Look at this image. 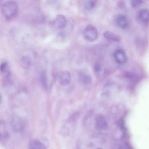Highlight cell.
Here are the masks:
<instances>
[{
	"label": "cell",
	"mask_w": 149,
	"mask_h": 149,
	"mask_svg": "<svg viewBox=\"0 0 149 149\" xmlns=\"http://www.w3.org/2000/svg\"><path fill=\"white\" fill-rule=\"evenodd\" d=\"M1 97L0 96V103H1Z\"/></svg>",
	"instance_id": "603a6c76"
},
{
	"label": "cell",
	"mask_w": 149,
	"mask_h": 149,
	"mask_svg": "<svg viewBox=\"0 0 149 149\" xmlns=\"http://www.w3.org/2000/svg\"><path fill=\"white\" fill-rule=\"evenodd\" d=\"M125 77L128 79L133 80L137 78V76L132 73L128 72H125L124 73Z\"/></svg>",
	"instance_id": "ffe728a7"
},
{
	"label": "cell",
	"mask_w": 149,
	"mask_h": 149,
	"mask_svg": "<svg viewBox=\"0 0 149 149\" xmlns=\"http://www.w3.org/2000/svg\"><path fill=\"white\" fill-rule=\"evenodd\" d=\"M137 18L139 22L143 24L147 25L149 21V11L146 9L140 10L138 13Z\"/></svg>",
	"instance_id": "8992f818"
},
{
	"label": "cell",
	"mask_w": 149,
	"mask_h": 149,
	"mask_svg": "<svg viewBox=\"0 0 149 149\" xmlns=\"http://www.w3.org/2000/svg\"><path fill=\"white\" fill-rule=\"evenodd\" d=\"M80 117V113L78 112H75L72 114L69 117L68 121L69 122H74L77 121Z\"/></svg>",
	"instance_id": "ac0fdd59"
},
{
	"label": "cell",
	"mask_w": 149,
	"mask_h": 149,
	"mask_svg": "<svg viewBox=\"0 0 149 149\" xmlns=\"http://www.w3.org/2000/svg\"><path fill=\"white\" fill-rule=\"evenodd\" d=\"M69 129L65 126H63L59 130L60 134L64 136H68L69 135Z\"/></svg>",
	"instance_id": "e0dca14e"
},
{
	"label": "cell",
	"mask_w": 149,
	"mask_h": 149,
	"mask_svg": "<svg viewBox=\"0 0 149 149\" xmlns=\"http://www.w3.org/2000/svg\"><path fill=\"white\" fill-rule=\"evenodd\" d=\"M71 80V75L70 72L67 70L62 72L60 76V83L63 85H66L69 84Z\"/></svg>",
	"instance_id": "52a82bcc"
},
{
	"label": "cell",
	"mask_w": 149,
	"mask_h": 149,
	"mask_svg": "<svg viewBox=\"0 0 149 149\" xmlns=\"http://www.w3.org/2000/svg\"><path fill=\"white\" fill-rule=\"evenodd\" d=\"M40 78L43 89L45 90H47V78L46 74L45 72H43L41 73Z\"/></svg>",
	"instance_id": "5bb4252c"
},
{
	"label": "cell",
	"mask_w": 149,
	"mask_h": 149,
	"mask_svg": "<svg viewBox=\"0 0 149 149\" xmlns=\"http://www.w3.org/2000/svg\"><path fill=\"white\" fill-rule=\"evenodd\" d=\"M79 78L81 81L85 84H89L91 82V78L87 74H81L79 75Z\"/></svg>",
	"instance_id": "2e32d148"
},
{
	"label": "cell",
	"mask_w": 149,
	"mask_h": 149,
	"mask_svg": "<svg viewBox=\"0 0 149 149\" xmlns=\"http://www.w3.org/2000/svg\"><path fill=\"white\" fill-rule=\"evenodd\" d=\"M113 56L116 61L120 64H123L127 61V56L124 51L119 49L116 50L113 53Z\"/></svg>",
	"instance_id": "3957f363"
},
{
	"label": "cell",
	"mask_w": 149,
	"mask_h": 149,
	"mask_svg": "<svg viewBox=\"0 0 149 149\" xmlns=\"http://www.w3.org/2000/svg\"><path fill=\"white\" fill-rule=\"evenodd\" d=\"M67 21L65 17L61 15H58L56 17L54 20L55 25L59 29L64 28L66 26Z\"/></svg>",
	"instance_id": "ba28073f"
},
{
	"label": "cell",
	"mask_w": 149,
	"mask_h": 149,
	"mask_svg": "<svg viewBox=\"0 0 149 149\" xmlns=\"http://www.w3.org/2000/svg\"><path fill=\"white\" fill-rule=\"evenodd\" d=\"M18 9L17 3L13 0L5 2L1 7L2 13L4 17L8 20L11 19L16 16Z\"/></svg>",
	"instance_id": "6da1fadb"
},
{
	"label": "cell",
	"mask_w": 149,
	"mask_h": 149,
	"mask_svg": "<svg viewBox=\"0 0 149 149\" xmlns=\"http://www.w3.org/2000/svg\"><path fill=\"white\" fill-rule=\"evenodd\" d=\"M7 136V133L4 123L3 122H0V139L5 140Z\"/></svg>",
	"instance_id": "4fadbf2b"
},
{
	"label": "cell",
	"mask_w": 149,
	"mask_h": 149,
	"mask_svg": "<svg viewBox=\"0 0 149 149\" xmlns=\"http://www.w3.org/2000/svg\"><path fill=\"white\" fill-rule=\"evenodd\" d=\"M8 65L7 62H3L0 65V72L3 74L9 71L8 70Z\"/></svg>",
	"instance_id": "d6986e66"
},
{
	"label": "cell",
	"mask_w": 149,
	"mask_h": 149,
	"mask_svg": "<svg viewBox=\"0 0 149 149\" xmlns=\"http://www.w3.org/2000/svg\"><path fill=\"white\" fill-rule=\"evenodd\" d=\"M20 62L21 66L24 69L29 68L31 65V59L27 56H23L21 59Z\"/></svg>",
	"instance_id": "8fae6325"
},
{
	"label": "cell",
	"mask_w": 149,
	"mask_h": 149,
	"mask_svg": "<svg viewBox=\"0 0 149 149\" xmlns=\"http://www.w3.org/2000/svg\"><path fill=\"white\" fill-rule=\"evenodd\" d=\"M83 35L84 38L86 40L93 42L97 39L98 33L97 29L94 26L88 25L84 29Z\"/></svg>",
	"instance_id": "7a4b0ae2"
},
{
	"label": "cell",
	"mask_w": 149,
	"mask_h": 149,
	"mask_svg": "<svg viewBox=\"0 0 149 149\" xmlns=\"http://www.w3.org/2000/svg\"><path fill=\"white\" fill-rule=\"evenodd\" d=\"M103 35L106 39L113 41L119 42L120 40V38L118 35L110 31L105 32Z\"/></svg>",
	"instance_id": "30bf717a"
},
{
	"label": "cell",
	"mask_w": 149,
	"mask_h": 149,
	"mask_svg": "<svg viewBox=\"0 0 149 149\" xmlns=\"http://www.w3.org/2000/svg\"><path fill=\"white\" fill-rule=\"evenodd\" d=\"M101 69V65L100 62H96L94 65V70L95 72H99Z\"/></svg>",
	"instance_id": "7402d4cb"
},
{
	"label": "cell",
	"mask_w": 149,
	"mask_h": 149,
	"mask_svg": "<svg viewBox=\"0 0 149 149\" xmlns=\"http://www.w3.org/2000/svg\"><path fill=\"white\" fill-rule=\"evenodd\" d=\"M116 23L117 26L122 29H125L128 25V21L127 17L123 14L117 15L115 19Z\"/></svg>",
	"instance_id": "5b68a950"
},
{
	"label": "cell",
	"mask_w": 149,
	"mask_h": 149,
	"mask_svg": "<svg viewBox=\"0 0 149 149\" xmlns=\"http://www.w3.org/2000/svg\"><path fill=\"white\" fill-rule=\"evenodd\" d=\"M11 126L13 130L17 132H22L24 127L23 120L18 117L14 118L11 121Z\"/></svg>",
	"instance_id": "277c9868"
},
{
	"label": "cell",
	"mask_w": 149,
	"mask_h": 149,
	"mask_svg": "<svg viewBox=\"0 0 149 149\" xmlns=\"http://www.w3.org/2000/svg\"><path fill=\"white\" fill-rule=\"evenodd\" d=\"M46 146L40 141L34 139L30 140L29 143V147L30 149L46 148Z\"/></svg>",
	"instance_id": "9c48e42d"
},
{
	"label": "cell",
	"mask_w": 149,
	"mask_h": 149,
	"mask_svg": "<svg viewBox=\"0 0 149 149\" xmlns=\"http://www.w3.org/2000/svg\"><path fill=\"white\" fill-rule=\"evenodd\" d=\"M131 5L132 7L135 8L142 3V0H130Z\"/></svg>",
	"instance_id": "44dd1931"
},
{
	"label": "cell",
	"mask_w": 149,
	"mask_h": 149,
	"mask_svg": "<svg viewBox=\"0 0 149 149\" xmlns=\"http://www.w3.org/2000/svg\"><path fill=\"white\" fill-rule=\"evenodd\" d=\"M97 2V0H87L85 3V7L87 10H91L95 6Z\"/></svg>",
	"instance_id": "9a60e30c"
},
{
	"label": "cell",
	"mask_w": 149,
	"mask_h": 149,
	"mask_svg": "<svg viewBox=\"0 0 149 149\" xmlns=\"http://www.w3.org/2000/svg\"><path fill=\"white\" fill-rule=\"evenodd\" d=\"M96 123L97 127L100 129H104L107 126V123L104 118L101 115L97 117Z\"/></svg>",
	"instance_id": "7c38bea8"
}]
</instances>
